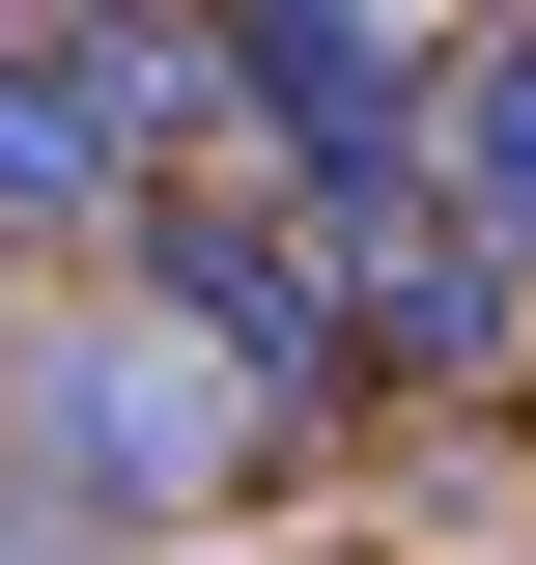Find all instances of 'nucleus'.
Returning <instances> with one entry per match:
<instances>
[{"label": "nucleus", "instance_id": "nucleus-1", "mask_svg": "<svg viewBox=\"0 0 536 565\" xmlns=\"http://www.w3.org/2000/svg\"><path fill=\"white\" fill-rule=\"evenodd\" d=\"M226 85H255V141H282V226H367V199L452 170V29H396V0H255Z\"/></svg>", "mask_w": 536, "mask_h": 565}, {"label": "nucleus", "instance_id": "nucleus-2", "mask_svg": "<svg viewBox=\"0 0 536 565\" xmlns=\"http://www.w3.org/2000/svg\"><path fill=\"white\" fill-rule=\"evenodd\" d=\"M0 424H29L57 509H199L226 452H255V396H226L170 311H29V340H0Z\"/></svg>", "mask_w": 536, "mask_h": 565}, {"label": "nucleus", "instance_id": "nucleus-3", "mask_svg": "<svg viewBox=\"0 0 536 565\" xmlns=\"http://www.w3.org/2000/svg\"><path fill=\"white\" fill-rule=\"evenodd\" d=\"M141 311H170L255 424H311V396H339V255H311L282 199H199V170H170V199H141Z\"/></svg>", "mask_w": 536, "mask_h": 565}, {"label": "nucleus", "instance_id": "nucleus-4", "mask_svg": "<svg viewBox=\"0 0 536 565\" xmlns=\"http://www.w3.org/2000/svg\"><path fill=\"white\" fill-rule=\"evenodd\" d=\"M311 255H339V367H396V396H480V367L536 340V255H480L452 170H424V199H367V226H311Z\"/></svg>", "mask_w": 536, "mask_h": 565}, {"label": "nucleus", "instance_id": "nucleus-5", "mask_svg": "<svg viewBox=\"0 0 536 565\" xmlns=\"http://www.w3.org/2000/svg\"><path fill=\"white\" fill-rule=\"evenodd\" d=\"M170 170H141V85H114V29H0V226L57 255V226H141Z\"/></svg>", "mask_w": 536, "mask_h": 565}, {"label": "nucleus", "instance_id": "nucleus-6", "mask_svg": "<svg viewBox=\"0 0 536 565\" xmlns=\"http://www.w3.org/2000/svg\"><path fill=\"white\" fill-rule=\"evenodd\" d=\"M452 226H480V255H536V29H480V57H452Z\"/></svg>", "mask_w": 536, "mask_h": 565}, {"label": "nucleus", "instance_id": "nucleus-7", "mask_svg": "<svg viewBox=\"0 0 536 565\" xmlns=\"http://www.w3.org/2000/svg\"><path fill=\"white\" fill-rule=\"evenodd\" d=\"M0 340H29V282H0Z\"/></svg>", "mask_w": 536, "mask_h": 565}, {"label": "nucleus", "instance_id": "nucleus-8", "mask_svg": "<svg viewBox=\"0 0 536 565\" xmlns=\"http://www.w3.org/2000/svg\"><path fill=\"white\" fill-rule=\"evenodd\" d=\"M0 565H29V537H0Z\"/></svg>", "mask_w": 536, "mask_h": 565}]
</instances>
